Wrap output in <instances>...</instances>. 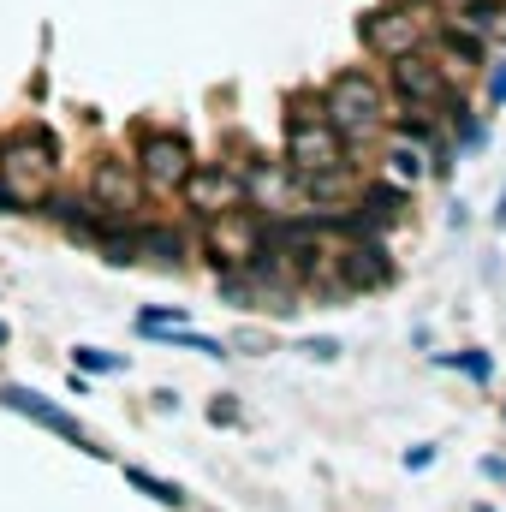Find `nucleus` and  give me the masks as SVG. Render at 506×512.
<instances>
[{
    "instance_id": "1",
    "label": "nucleus",
    "mask_w": 506,
    "mask_h": 512,
    "mask_svg": "<svg viewBox=\"0 0 506 512\" xmlns=\"http://www.w3.org/2000/svg\"><path fill=\"white\" fill-rule=\"evenodd\" d=\"M54 185H60V143H54V131H42V126L18 131L0 149V203L36 209V203L54 197Z\"/></svg>"
},
{
    "instance_id": "2",
    "label": "nucleus",
    "mask_w": 506,
    "mask_h": 512,
    "mask_svg": "<svg viewBox=\"0 0 506 512\" xmlns=\"http://www.w3.org/2000/svg\"><path fill=\"white\" fill-rule=\"evenodd\" d=\"M322 114H328V126L340 131L346 143L352 137H370V131L387 126V90H381L370 72H340L328 84V96H322Z\"/></svg>"
},
{
    "instance_id": "3",
    "label": "nucleus",
    "mask_w": 506,
    "mask_h": 512,
    "mask_svg": "<svg viewBox=\"0 0 506 512\" xmlns=\"http://www.w3.org/2000/svg\"><path fill=\"white\" fill-rule=\"evenodd\" d=\"M429 30H435V12H429L423 0H387V12H370V18L358 24L364 48H370V54H381V60L417 54V48L429 42Z\"/></svg>"
},
{
    "instance_id": "4",
    "label": "nucleus",
    "mask_w": 506,
    "mask_h": 512,
    "mask_svg": "<svg viewBox=\"0 0 506 512\" xmlns=\"http://www.w3.org/2000/svg\"><path fill=\"white\" fill-rule=\"evenodd\" d=\"M346 161V137L328 126L322 108H298V120H286V173L310 179V173H328Z\"/></svg>"
},
{
    "instance_id": "5",
    "label": "nucleus",
    "mask_w": 506,
    "mask_h": 512,
    "mask_svg": "<svg viewBox=\"0 0 506 512\" xmlns=\"http://www.w3.org/2000/svg\"><path fill=\"white\" fill-rule=\"evenodd\" d=\"M262 239H268V227H262V209H256L251 197H245V203H233V209L209 215L203 251L215 256L221 268H251L256 251H262Z\"/></svg>"
},
{
    "instance_id": "6",
    "label": "nucleus",
    "mask_w": 506,
    "mask_h": 512,
    "mask_svg": "<svg viewBox=\"0 0 506 512\" xmlns=\"http://www.w3.org/2000/svg\"><path fill=\"white\" fill-rule=\"evenodd\" d=\"M179 197H185V209L191 215H221V209H233V203H245L251 197V185H245V173H233V167H221V161H197L185 179H179Z\"/></svg>"
},
{
    "instance_id": "7",
    "label": "nucleus",
    "mask_w": 506,
    "mask_h": 512,
    "mask_svg": "<svg viewBox=\"0 0 506 512\" xmlns=\"http://www.w3.org/2000/svg\"><path fill=\"white\" fill-rule=\"evenodd\" d=\"M0 405H6V411H18V417H30L36 429H54L60 441H72V447H78V453H90V459H108V447H96V435H90L72 411L48 405V399H42V393H30V387L6 382V387H0Z\"/></svg>"
},
{
    "instance_id": "8",
    "label": "nucleus",
    "mask_w": 506,
    "mask_h": 512,
    "mask_svg": "<svg viewBox=\"0 0 506 512\" xmlns=\"http://www.w3.org/2000/svg\"><path fill=\"white\" fill-rule=\"evenodd\" d=\"M197 167V149L179 131H143V155H137V179L149 191H179V179Z\"/></svg>"
},
{
    "instance_id": "9",
    "label": "nucleus",
    "mask_w": 506,
    "mask_h": 512,
    "mask_svg": "<svg viewBox=\"0 0 506 512\" xmlns=\"http://www.w3.org/2000/svg\"><path fill=\"white\" fill-rule=\"evenodd\" d=\"M137 203H143V179H137V167L114 161V155H102V161L90 167V203H84V209H96L102 221H126Z\"/></svg>"
},
{
    "instance_id": "10",
    "label": "nucleus",
    "mask_w": 506,
    "mask_h": 512,
    "mask_svg": "<svg viewBox=\"0 0 506 512\" xmlns=\"http://www.w3.org/2000/svg\"><path fill=\"white\" fill-rule=\"evenodd\" d=\"M393 90L405 108H435V102H447V72H441V60H429L417 48V54L393 60Z\"/></svg>"
},
{
    "instance_id": "11",
    "label": "nucleus",
    "mask_w": 506,
    "mask_h": 512,
    "mask_svg": "<svg viewBox=\"0 0 506 512\" xmlns=\"http://www.w3.org/2000/svg\"><path fill=\"white\" fill-rule=\"evenodd\" d=\"M381 161H387V179L405 191V185H417V179L429 173L435 155L423 149V137H387V155H381Z\"/></svg>"
},
{
    "instance_id": "12",
    "label": "nucleus",
    "mask_w": 506,
    "mask_h": 512,
    "mask_svg": "<svg viewBox=\"0 0 506 512\" xmlns=\"http://www.w3.org/2000/svg\"><path fill=\"white\" fill-rule=\"evenodd\" d=\"M126 483L137 489V495L161 501V507H185V489H179V483H167V477H149L143 465H126Z\"/></svg>"
},
{
    "instance_id": "13",
    "label": "nucleus",
    "mask_w": 506,
    "mask_h": 512,
    "mask_svg": "<svg viewBox=\"0 0 506 512\" xmlns=\"http://www.w3.org/2000/svg\"><path fill=\"white\" fill-rule=\"evenodd\" d=\"M459 18H465V30H471V36H501V30H506V6H501V0H465V12H459Z\"/></svg>"
},
{
    "instance_id": "14",
    "label": "nucleus",
    "mask_w": 506,
    "mask_h": 512,
    "mask_svg": "<svg viewBox=\"0 0 506 512\" xmlns=\"http://www.w3.org/2000/svg\"><path fill=\"white\" fill-rule=\"evenodd\" d=\"M435 364H441V370H459V376H471V382H489V376H495V358L477 352V346H471V352H435Z\"/></svg>"
},
{
    "instance_id": "15",
    "label": "nucleus",
    "mask_w": 506,
    "mask_h": 512,
    "mask_svg": "<svg viewBox=\"0 0 506 512\" xmlns=\"http://www.w3.org/2000/svg\"><path fill=\"white\" fill-rule=\"evenodd\" d=\"M304 191H310L316 203H328V197H346V191H352V167L340 161V167H328V173H310V179H304Z\"/></svg>"
},
{
    "instance_id": "16",
    "label": "nucleus",
    "mask_w": 506,
    "mask_h": 512,
    "mask_svg": "<svg viewBox=\"0 0 506 512\" xmlns=\"http://www.w3.org/2000/svg\"><path fill=\"white\" fill-rule=\"evenodd\" d=\"M72 364L78 370H96V376H120L126 370V358L120 352H102V346H72Z\"/></svg>"
},
{
    "instance_id": "17",
    "label": "nucleus",
    "mask_w": 506,
    "mask_h": 512,
    "mask_svg": "<svg viewBox=\"0 0 506 512\" xmlns=\"http://www.w3.org/2000/svg\"><path fill=\"white\" fill-rule=\"evenodd\" d=\"M364 209H370V221H393L399 215V191H370Z\"/></svg>"
},
{
    "instance_id": "18",
    "label": "nucleus",
    "mask_w": 506,
    "mask_h": 512,
    "mask_svg": "<svg viewBox=\"0 0 506 512\" xmlns=\"http://www.w3.org/2000/svg\"><path fill=\"white\" fill-rule=\"evenodd\" d=\"M292 352H304V358H316V364H334V358H340V340H298Z\"/></svg>"
},
{
    "instance_id": "19",
    "label": "nucleus",
    "mask_w": 506,
    "mask_h": 512,
    "mask_svg": "<svg viewBox=\"0 0 506 512\" xmlns=\"http://www.w3.org/2000/svg\"><path fill=\"white\" fill-rule=\"evenodd\" d=\"M435 453H441L435 441H417V447L405 453V471H429V465H435Z\"/></svg>"
},
{
    "instance_id": "20",
    "label": "nucleus",
    "mask_w": 506,
    "mask_h": 512,
    "mask_svg": "<svg viewBox=\"0 0 506 512\" xmlns=\"http://www.w3.org/2000/svg\"><path fill=\"white\" fill-rule=\"evenodd\" d=\"M489 108H506V60L489 66Z\"/></svg>"
},
{
    "instance_id": "21",
    "label": "nucleus",
    "mask_w": 506,
    "mask_h": 512,
    "mask_svg": "<svg viewBox=\"0 0 506 512\" xmlns=\"http://www.w3.org/2000/svg\"><path fill=\"white\" fill-rule=\"evenodd\" d=\"M209 417H215L221 429H233V423H239V405H233V399H215V405H209Z\"/></svg>"
},
{
    "instance_id": "22",
    "label": "nucleus",
    "mask_w": 506,
    "mask_h": 512,
    "mask_svg": "<svg viewBox=\"0 0 506 512\" xmlns=\"http://www.w3.org/2000/svg\"><path fill=\"white\" fill-rule=\"evenodd\" d=\"M233 346H239V352H268V334H245V328H239V340H233Z\"/></svg>"
},
{
    "instance_id": "23",
    "label": "nucleus",
    "mask_w": 506,
    "mask_h": 512,
    "mask_svg": "<svg viewBox=\"0 0 506 512\" xmlns=\"http://www.w3.org/2000/svg\"><path fill=\"white\" fill-rule=\"evenodd\" d=\"M483 477L489 483H506V459H483Z\"/></svg>"
},
{
    "instance_id": "24",
    "label": "nucleus",
    "mask_w": 506,
    "mask_h": 512,
    "mask_svg": "<svg viewBox=\"0 0 506 512\" xmlns=\"http://www.w3.org/2000/svg\"><path fill=\"white\" fill-rule=\"evenodd\" d=\"M495 227L506 233V191H501V203H495Z\"/></svg>"
},
{
    "instance_id": "25",
    "label": "nucleus",
    "mask_w": 506,
    "mask_h": 512,
    "mask_svg": "<svg viewBox=\"0 0 506 512\" xmlns=\"http://www.w3.org/2000/svg\"><path fill=\"white\" fill-rule=\"evenodd\" d=\"M6 340H12V334H6V322H0V346H6Z\"/></svg>"
}]
</instances>
